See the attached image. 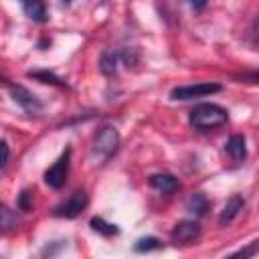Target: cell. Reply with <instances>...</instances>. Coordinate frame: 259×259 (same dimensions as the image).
<instances>
[{"instance_id": "277c9868", "label": "cell", "mask_w": 259, "mask_h": 259, "mask_svg": "<svg viewBox=\"0 0 259 259\" xmlns=\"http://www.w3.org/2000/svg\"><path fill=\"white\" fill-rule=\"evenodd\" d=\"M69 166H71V148H65V152L59 156V160L45 172V184L51 186L53 190L63 188L67 182V176H69Z\"/></svg>"}, {"instance_id": "ba28073f", "label": "cell", "mask_w": 259, "mask_h": 259, "mask_svg": "<svg viewBox=\"0 0 259 259\" xmlns=\"http://www.w3.org/2000/svg\"><path fill=\"white\" fill-rule=\"evenodd\" d=\"M148 184L154 190L162 192V194H172V192L178 190V178L174 174H170V172H156V174H152L148 178Z\"/></svg>"}, {"instance_id": "3957f363", "label": "cell", "mask_w": 259, "mask_h": 259, "mask_svg": "<svg viewBox=\"0 0 259 259\" xmlns=\"http://www.w3.org/2000/svg\"><path fill=\"white\" fill-rule=\"evenodd\" d=\"M223 91L221 83H196V85H178L170 91V99L172 101H190V99H198V97H206L212 93Z\"/></svg>"}, {"instance_id": "44dd1931", "label": "cell", "mask_w": 259, "mask_h": 259, "mask_svg": "<svg viewBox=\"0 0 259 259\" xmlns=\"http://www.w3.org/2000/svg\"><path fill=\"white\" fill-rule=\"evenodd\" d=\"M51 47V38H47V36H40L38 38V42H36V49H40V51H47Z\"/></svg>"}, {"instance_id": "52a82bcc", "label": "cell", "mask_w": 259, "mask_h": 259, "mask_svg": "<svg viewBox=\"0 0 259 259\" xmlns=\"http://www.w3.org/2000/svg\"><path fill=\"white\" fill-rule=\"evenodd\" d=\"M198 235H200V223L196 219L178 221L170 231V239L174 245H190L198 239Z\"/></svg>"}, {"instance_id": "9c48e42d", "label": "cell", "mask_w": 259, "mask_h": 259, "mask_svg": "<svg viewBox=\"0 0 259 259\" xmlns=\"http://www.w3.org/2000/svg\"><path fill=\"white\" fill-rule=\"evenodd\" d=\"M245 208V198L241 196V194H233L227 202H225V206H223V210H221V214H219V225L221 227H227L229 223H233L237 217H239V212Z\"/></svg>"}, {"instance_id": "ffe728a7", "label": "cell", "mask_w": 259, "mask_h": 259, "mask_svg": "<svg viewBox=\"0 0 259 259\" xmlns=\"http://www.w3.org/2000/svg\"><path fill=\"white\" fill-rule=\"evenodd\" d=\"M206 2H208V0H188L190 8H192V10H196V12H200V10L206 6Z\"/></svg>"}, {"instance_id": "5b68a950", "label": "cell", "mask_w": 259, "mask_h": 259, "mask_svg": "<svg viewBox=\"0 0 259 259\" xmlns=\"http://www.w3.org/2000/svg\"><path fill=\"white\" fill-rule=\"evenodd\" d=\"M89 204V196L85 190H75L71 196H67L61 204H57L53 208V214L59 219H75L79 217Z\"/></svg>"}, {"instance_id": "7c38bea8", "label": "cell", "mask_w": 259, "mask_h": 259, "mask_svg": "<svg viewBox=\"0 0 259 259\" xmlns=\"http://www.w3.org/2000/svg\"><path fill=\"white\" fill-rule=\"evenodd\" d=\"M184 206H186V210H188L194 219H200V217H204V214H206V210H208L210 202H208L206 194H202V192H192V194L186 198Z\"/></svg>"}, {"instance_id": "2e32d148", "label": "cell", "mask_w": 259, "mask_h": 259, "mask_svg": "<svg viewBox=\"0 0 259 259\" xmlns=\"http://www.w3.org/2000/svg\"><path fill=\"white\" fill-rule=\"evenodd\" d=\"M162 247V241L158 237H142L134 243V251L136 253H150V251H156Z\"/></svg>"}, {"instance_id": "7a4b0ae2", "label": "cell", "mask_w": 259, "mask_h": 259, "mask_svg": "<svg viewBox=\"0 0 259 259\" xmlns=\"http://www.w3.org/2000/svg\"><path fill=\"white\" fill-rule=\"evenodd\" d=\"M117 146H119V132L115 127H111V125H103L93 136L89 156H91V160L95 164H103L115 154Z\"/></svg>"}, {"instance_id": "e0dca14e", "label": "cell", "mask_w": 259, "mask_h": 259, "mask_svg": "<svg viewBox=\"0 0 259 259\" xmlns=\"http://www.w3.org/2000/svg\"><path fill=\"white\" fill-rule=\"evenodd\" d=\"M14 227H16V212L4 202H0V231H10Z\"/></svg>"}, {"instance_id": "7402d4cb", "label": "cell", "mask_w": 259, "mask_h": 259, "mask_svg": "<svg viewBox=\"0 0 259 259\" xmlns=\"http://www.w3.org/2000/svg\"><path fill=\"white\" fill-rule=\"evenodd\" d=\"M61 2H63V4H65V6H69V4H71V2H73V0H61Z\"/></svg>"}, {"instance_id": "5bb4252c", "label": "cell", "mask_w": 259, "mask_h": 259, "mask_svg": "<svg viewBox=\"0 0 259 259\" xmlns=\"http://www.w3.org/2000/svg\"><path fill=\"white\" fill-rule=\"evenodd\" d=\"M26 77H30V79H36V81H40V83H47V85H55V87H67L65 79H61L57 73H53V71H49V69L28 71V73H26Z\"/></svg>"}, {"instance_id": "8fae6325", "label": "cell", "mask_w": 259, "mask_h": 259, "mask_svg": "<svg viewBox=\"0 0 259 259\" xmlns=\"http://www.w3.org/2000/svg\"><path fill=\"white\" fill-rule=\"evenodd\" d=\"M20 4H22L24 14H26L32 22L42 24V22L49 20V10H47L45 0H20Z\"/></svg>"}, {"instance_id": "4fadbf2b", "label": "cell", "mask_w": 259, "mask_h": 259, "mask_svg": "<svg viewBox=\"0 0 259 259\" xmlns=\"http://www.w3.org/2000/svg\"><path fill=\"white\" fill-rule=\"evenodd\" d=\"M117 65H119V53L117 51H105L99 57V71L105 77H113L117 73Z\"/></svg>"}, {"instance_id": "8992f818", "label": "cell", "mask_w": 259, "mask_h": 259, "mask_svg": "<svg viewBox=\"0 0 259 259\" xmlns=\"http://www.w3.org/2000/svg\"><path fill=\"white\" fill-rule=\"evenodd\" d=\"M8 89H10L12 101H14L24 113H28V115H38V113L45 109V103H42L32 91H28L26 87H22V85H8Z\"/></svg>"}, {"instance_id": "ac0fdd59", "label": "cell", "mask_w": 259, "mask_h": 259, "mask_svg": "<svg viewBox=\"0 0 259 259\" xmlns=\"http://www.w3.org/2000/svg\"><path fill=\"white\" fill-rule=\"evenodd\" d=\"M16 208H18V210H24V212H28V210L32 208V192H30V190H22V192L18 194Z\"/></svg>"}, {"instance_id": "9a60e30c", "label": "cell", "mask_w": 259, "mask_h": 259, "mask_svg": "<svg viewBox=\"0 0 259 259\" xmlns=\"http://www.w3.org/2000/svg\"><path fill=\"white\" fill-rule=\"evenodd\" d=\"M89 227H91L95 233H99V235H103V237H107V239L119 235V227L113 225V223H107L103 217H93V219L89 221Z\"/></svg>"}, {"instance_id": "d6986e66", "label": "cell", "mask_w": 259, "mask_h": 259, "mask_svg": "<svg viewBox=\"0 0 259 259\" xmlns=\"http://www.w3.org/2000/svg\"><path fill=\"white\" fill-rule=\"evenodd\" d=\"M8 158H10V148H8L6 140H0V168H4L8 164Z\"/></svg>"}, {"instance_id": "6da1fadb", "label": "cell", "mask_w": 259, "mask_h": 259, "mask_svg": "<svg viewBox=\"0 0 259 259\" xmlns=\"http://www.w3.org/2000/svg\"><path fill=\"white\" fill-rule=\"evenodd\" d=\"M229 121V111L217 103H198L188 113L190 127L198 132H208L214 127H221Z\"/></svg>"}, {"instance_id": "30bf717a", "label": "cell", "mask_w": 259, "mask_h": 259, "mask_svg": "<svg viewBox=\"0 0 259 259\" xmlns=\"http://www.w3.org/2000/svg\"><path fill=\"white\" fill-rule=\"evenodd\" d=\"M225 152L231 156L233 162L243 164L247 160V140H245V136H241V134L231 136L225 144Z\"/></svg>"}]
</instances>
